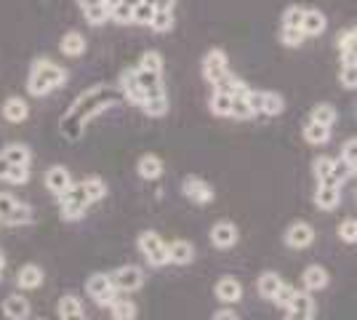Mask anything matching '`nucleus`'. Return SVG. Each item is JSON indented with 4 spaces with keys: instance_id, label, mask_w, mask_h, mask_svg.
<instances>
[{
    "instance_id": "6",
    "label": "nucleus",
    "mask_w": 357,
    "mask_h": 320,
    "mask_svg": "<svg viewBox=\"0 0 357 320\" xmlns=\"http://www.w3.org/2000/svg\"><path fill=\"white\" fill-rule=\"evenodd\" d=\"M86 289H89L91 299L102 307H109L115 302V296H118V289H115V283H112L109 275H93Z\"/></svg>"
},
{
    "instance_id": "39",
    "label": "nucleus",
    "mask_w": 357,
    "mask_h": 320,
    "mask_svg": "<svg viewBox=\"0 0 357 320\" xmlns=\"http://www.w3.org/2000/svg\"><path fill=\"white\" fill-rule=\"evenodd\" d=\"M139 67L142 70H147V73H163V56L158 54V51H147L144 56H142V61H139Z\"/></svg>"
},
{
    "instance_id": "28",
    "label": "nucleus",
    "mask_w": 357,
    "mask_h": 320,
    "mask_svg": "<svg viewBox=\"0 0 357 320\" xmlns=\"http://www.w3.org/2000/svg\"><path fill=\"white\" fill-rule=\"evenodd\" d=\"M355 174V166L352 163H347V160H333V171H331V176H328V182H323V184H331V187H342L349 176Z\"/></svg>"
},
{
    "instance_id": "49",
    "label": "nucleus",
    "mask_w": 357,
    "mask_h": 320,
    "mask_svg": "<svg viewBox=\"0 0 357 320\" xmlns=\"http://www.w3.org/2000/svg\"><path fill=\"white\" fill-rule=\"evenodd\" d=\"M294 294H296V289L294 286H288V283H280V289H278V294H275V305H280V307H288L291 305V299H294Z\"/></svg>"
},
{
    "instance_id": "7",
    "label": "nucleus",
    "mask_w": 357,
    "mask_h": 320,
    "mask_svg": "<svg viewBox=\"0 0 357 320\" xmlns=\"http://www.w3.org/2000/svg\"><path fill=\"white\" fill-rule=\"evenodd\" d=\"M120 93H123V99H128V102L136 107H142L147 102L144 89L139 86V77H136V67L134 70H126V73L120 75Z\"/></svg>"
},
{
    "instance_id": "19",
    "label": "nucleus",
    "mask_w": 357,
    "mask_h": 320,
    "mask_svg": "<svg viewBox=\"0 0 357 320\" xmlns=\"http://www.w3.org/2000/svg\"><path fill=\"white\" fill-rule=\"evenodd\" d=\"M16 283H19V289L35 291L43 283V270H40L38 264H24V267L19 270V275H16Z\"/></svg>"
},
{
    "instance_id": "12",
    "label": "nucleus",
    "mask_w": 357,
    "mask_h": 320,
    "mask_svg": "<svg viewBox=\"0 0 357 320\" xmlns=\"http://www.w3.org/2000/svg\"><path fill=\"white\" fill-rule=\"evenodd\" d=\"M3 118L8 123H24L30 118V105L22 96H8L3 102Z\"/></svg>"
},
{
    "instance_id": "37",
    "label": "nucleus",
    "mask_w": 357,
    "mask_h": 320,
    "mask_svg": "<svg viewBox=\"0 0 357 320\" xmlns=\"http://www.w3.org/2000/svg\"><path fill=\"white\" fill-rule=\"evenodd\" d=\"M83 16H86V22H89L91 27H102L109 19V8L107 6H93V8H86Z\"/></svg>"
},
{
    "instance_id": "44",
    "label": "nucleus",
    "mask_w": 357,
    "mask_h": 320,
    "mask_svg": "<svg viewBox=\"0 0 357 320\" xmlns=\"http://www.w3.org/2000/svg\"><path fill=\"white\" fill-rule=\"evenodd\" d=\"M339 238L344 243H357V219H344L339 224Z\"/></svg>"
},
{
    "instance_id": "27",
    "label": "nucleus",
    "mask_w": 357,
    "mask_h": 320,
    "mask_svg": "<svg viewBox=\"0 0 357 320\" xmlns=\"http://www.w3.org/2000/svg\"><path fill=\"white\" fill-rule=\"evenodd\" d=\"M163 174V160L158 158V155H144L142 160H139V176L142 179H158Z\"/></svg>"
},
{
    "instance_id": "43",
    "label": "nucleus",
    "mask_w": 357,
    "mask_h": 320,
    "mask_svg": "<svg viewBox=\"0 0 357 320\" xmlns=\"http://www.w3.org/2000/svg\"><path fill=\"white\" fill-rule=\"evenodd\" d=\"M314 176H317V182L323 184L328 182V176H331V171H333V158H314Z\"/></svg>"
},
{
    "instance_id": "1",
    "label": "nucleus",
    "mask_w": 357,
    "mask_h": 320,
    "mask_svg": "<svg viewBox=\"0 0 357 320\" xmlns=\"http://www.w3.org/2000/svg\"><path fill=\"white\" fill-rule=\"evenodd\" d=\"M120 96H123V93L115 91V89H107V86H96V89H91L89 93H80V96L75 99V105L70 107V112L61 118V131L70 139H77L80 137V128H83L99 109H105V107L120 102Z\"/></svg>"
},
{
    "instance_id": "55",
    "label": "nucleus",
    "mask_w": 357,
    "mask_h": 320,
    "mask_svg": "<svg viewBox=\"0 0 357 320\" xmlns=\"http://www.w3.org/2000/svg\"><path fill=\"white\" fill-rule=\"evenodd\" d=\"M213 320H238V315L232 312V310H222V312H216Z\"/></svg>"
},
{
    "instance_id": "31",
    "label": "nucleus",
    "mask_w": 357,
    "mask_h": 320,
    "mask_svg": "<svg viewBox=\"0 0 357 320\" xmlns=\"http://www.w3.org/2000/svg\"><path fill=\"white\" fill-rule=\"evenodd\" d=\"M149 30L158 32V35L174 30V11H155L152 22H149Z\"/></svg>"
},
{
    "instance_id": "13",
    "label": "nucleus",
    "mask_w": 357,
    "mask_h": 320,
    "mask_svg": "<svg viewBox=\"0 0 357 320\" xmlns=\"http://www.w3.org/2000/svg\"><path fill=\"white\" fill-rule=\"evenodd\" d=\"M3 312H6L8 320H27L30 318V302L22 294H11L3 302Z\"/></svg>"
},
{
    "instance_id": "48",
    "label": "nucleus",
    "mask_w": 357,
    "mask_h": 320,
    "mask_svg": "<svg viewBox=\"0 0 357 320\" xmlns=\"http://www.w3.org/2000/svg\"><path fill=\"white\" fill-rule=\"evenodd\" d=\"M6 182L27 184V182H30V166H11V168H8V176H6Z\"/></svg>"
},
{
    "instance_id": "38",
    "label": "nucleus",
    "mask_w": 357,
    "mask_h": 320,
    "mask_svg": "<svg viewBox=\"0 0 357 320\" xmlns=\"http://www.w3.org/2000/svg\"><path fill=\"white\" fill-rule=\"evenodd\" d=\"M285 109V102L280 93L264 91V115H280Z\"/></svg>"
},
{
    "instance_id": "56",
    "label": "nucleus",
    "mask_w": 357,
    "mask_h": 320,
    "mask_svg": "<svg viewBox=\"0 0 357 320\" xmlns=\"http://www.w3.org/2000/svg\"><path fill=\"white\" fill-rule=\"evenodd\" d=\"M8 168H11V163L0 155V179H3V182H6V176H8Z\"/></svg>"
},
{
    "instance_id": "21",
    "label": "nucleus",
    "mask_w": 357,
    "mask_h": 320,
    "mask_svg": "<svg viewBox=\"0 0 357 320\" xmlns=\"http://www.w3.org/2000/svg\"><path fill=\"white\" fill-rule=\"evenodd\" d=\"M59 51L64 56H83L86 54V38L80 32H67L59 40Z\"/></svg>"
},
{
    "instance_id": "60",
    "label": "nucleus",
    "mask_w": 357,
    "mask_h": 320,
    "mask_svg": "<svg viewBox=\"0 0 357 320\" xmlns=\"http://www.w3.org/2000/svg\"><path fill=\"white\" fill-rule=\"evenodd\" d=\"M0 277H3V270H0Z\"/></svg>"
},
{
    "instance_id": "23",
    "label": "nucleus",
    "mask_w": 357,
    "mask_h": 320,
    "mask_svg": "<svg viewBox=\"0 0 357 320\" xmlns=\"http://www.w3.org/2000/svg\"><path fill=\"white\" fill-rule=\"evenodd\" d=\"M142 0H120L118 6L109 11V19L118 24H134V11Z\"/></svg>"
},
{
    "instance_id": "50",
    "label": "nucleus",
    "mask_w": 357,
    "mask_h": 320,
    "mask_svg": "<svg viewBox=\"0 0 357 320\" xmlns=\"http://www.w3.org/2000/svg\"><path fill=\"white\" fill-rule=\"evenodd\" d=\"M245 102H248V107H251L253 115H259V112H264V91H248V96H245Z\"/></svg>"
},
{
    "instance_id": "16",
    "label": "nucleus",
    "mask_w": 357,
    "mask_h": 320,
    "mask_svg": "<svg viewBox=\"0 0 357 320\" xmlns=\"http://www.w3.org/2000/svg\"><path fill=\"white\" fill-rule=\"evenodd\" d=\"M211 241H213L216 248H232V245L238 243V229L229 222H219L216 227L211 229Z\"/></svg>"
},
{
    "instance_id": "11",
    "label": "nucleus",
    "mask_w": 357,
    "mask_h": 320,
    "mask_svg": "<svg viewBox=\"0 0 357 320\" xmlns=\"http://www.w3.org/2000/svg\"><path fill=\"white\" fill-rule=\"evenodd\" d=\"M312 241H314V229L310 224H304V222L291 224L288 232H285V243L291 245V248H307V245H312Z\"/></svg>"
},
{
    "instance_id": "59",
    "label": "nucleus",
    "mask_w": 357,
    "mask_h": 320,
    "mask_svg": "<svg viewBox=\"0 0 357 320\" xmlns=\"http://www.w3.org/2000/svg\"><path fill=\"white\" fill-rule=\"evenodd\" d=\"M3 267H6V257H3V254H0V270H3Z\"/></svg>"
},
{
    "instance_id": "15",
    "label": "nucleus",
    "mask_w": 357,
    "mask_h": 320,
    "mask_svg": "<svg viewBox=\"0 0 357 320\" xmlns=\"http://www.w3.org/2000/svg\"><path fill=\"white\" fill-rule=\"evenodd\" d=\"M328 27V19L326 14L320 11V8H307L304 11V24H301V30L307 32V38H320Z\"/></svg>"
},
{
    "instance_id": "25",
    "label": "nucleus",
    "mask_w": 357,
    "mask_h": 320,
    "mask_svg": "<svg viewBox=\"0 0 357 320\" xmlns=\"http://www.w3.org/2000/svg\"><path fill=\"white\" fill-rule=\"evenodd\" d=\"M0 155H3L11 166H30V160H32V153L27 144H8Z\"/></svg>"
},
{
    "instance_id": "18",
    "label": "nucleus",
    "mask_w": 357,
    "mask_h": 320,
    "mask_svg": "<svg viewBox=\"0 0 357 320\" xmlns=\"http://www.w3.org/2000/svg\"><path fill=\"white\" fill-rule=\"evenodd\" d=\"M216 296L222 299L224 305H235L240 296H243V286H240L235 277H222L216 283Z\"/></svg>"
},
{
    "instance_id": "22",
    "label": "nucleus",
    "mask_w": 357,
    "mask_h": 320,
    "mask_svg": "<svg viewBox=\"0 0 357 320\" xmlns=\"http://www.w3.org/2000/svg\"><path fill=\"white\" fill-rule=\"evenodd\" d=\"M195 259V248L190 241H174L168 243V261L174 264H190Z\"/></svg>"
},
{
    "instance_id": "47",
    "label": "nucleus",
    "mask_w": 357,
    "mask_h": 320,
    "mask_svg": "<svg viewBox=\"0 0 357 320\" xmlns=\"http://www.w3.org/2000/svg\"><path fill=\"white\" fill-rule=\"evenodd\" d=\"M16 203H19V200H16L11 192H0V222H3V224L8 222L11 211L16 208Z\"/></svg>"
},
{
    "instance_id": "45",
    "label": "nucleus",
    "mask_w": 357,
    "mask_h": 320,
    "mask_svg": "<svg viewBox=\"0 0 357 320\" xmlns=\"http://www.w3.org/2000/svg\"><path fill=\"white\" fill-rule=\"evenodd\" d=\"M344 89L355 91L357 89V64H342V75H339Z\"/></svg>"
},
{
    "instance_id": "53",
    "label": "nucleus",
    "mask_w": 357,
    "mask_h": 320,
    "mask_svg": "<svg viewBox=\"0 0 357 320\" xmlns=\"http://www.w3.org/2000/svg\"><path fill=\"white\" fill-rule=\"evenodd\" d=\"M158 11H174V6H176V0H149Z\"/></svg>"
},
{
    "instance_id": "26",
    "label": "nucleus",
    "mask_w": 357,
    "mask_h": 320,
    "mask_svg": "<svg viewBox=\"0 0 357 320\" xmlns=\"http://www.w3.org/2000/svg\"><path fill=\"white\" fill-rule=\"evenodd\" d=\"M232 102H235V99H232L229 93L216 89L213 96H211L208 107H211V112H213V115H219V118H229V115H232Z\"/></svg>"
},
{
    "instance_id": "46",
    "label": "nucleus",
    "mask_w": 357,
    "mask_h": 320,
    "mask_svg": "<svg viewBox=\"0 0 357 320\" xmlns=\"http://www.w3.org/2000/svg\"><path fill=\"white\" fill-rule=\"evenodd\" d=\"M77 312H83V307H80V299L77 296H61L59 299V315H77Z\"/></svg>"
},
{
    "instance_id": "33",
    "label": "nucleus",
    "mask_w": 357,
    "mask_h": 320,
    "mask_svg": "<svg viewBox=\"0 0 357 320\" xmlns=\"http://www.w3.org/2000/svg\"><path fill=\"white\" fill-rule=\"evenodd\" d=\"M310 118H312L314 123H320V125H328V128H331L339 115H336V107L333 105H317L312 109V115H310Z\"/></svg>"
},
{
    "instance_id": "4",
    "label": "nucleus",
    "mask_w": 357,
    "mask_h": 320,
    "mask_svg": "<svg viewBox=\"0 0 357 320\" xmlns=\"http://www.w3.org/2000/svg\"><path fill=\"white\" fill-rule=\"evenodd\" d=\"M139 248H142V254L147 257L152 267L168 264V243L160 241L158 232H142V235H139Z\"/></svg>"
},
{
    "instance_id": "51",
    "label": "nucleus",
    "mask_w": 357,
    "mask_h": 320,
    "mask_svg": "<svg viewBox=\"0 0 357 320\" xmlns=\"http://www.w3.org/2000/svg\"><path fill=\"white\" fill-rule=\"evenodd\" d=\"M232 118H240V121L253 118L251 107H248V102H245V99H235V102H232Z\"/></svg>"
},
{
    "instance_id": "41",
    "label": "nucleus",
    "mask_w": 357,
    "mask_h": 320,
    "mask_svg": "<svg viewBox=\"0 0 357 320\" xmlns=\"http://www.w3.org/2000/svg\"><path fill=\"white\" fill-rule=\"evenodd\" d=\"M155 11H158V8H155L149 0H142V3L136 6V11H134V24H147V27H149V22H152Z\"/></svg>"
},
{
    "instance_id": "20",
    "label": "nucleus",
    "mask_w": 357,
    "mask_h": 320,
    "mask_svg": "<svg viewBox=\"0 0 357 320\" xmlns=\"http://www.w3.org/2000/svg\"><path fill=\"white\" fill-rule=\"evenodd\" d=\"M339 48H342V64H357V27L339 35Z\"/></svg>"
},
{
    "instance_id": "42",
    "label": "nucleus",
    "mask_w": 357,
    "mask_h": 320,
    "mask_svg": "<svg viewBox=\"0 0 357 320\" xmlns=\"http://www.w3.org/2000/svg\"><path fill=\"white\" fill-rule=\"evenodd\" d=\"M144 112H147L149 118H163L165 112H168V99L165 96H158V99H147L144 102Z\"/></svg>"
},
{
    "instance_id": "9",
    "label": "nucleus",
    "mask_w": 357,
    "mask_h": 320,
    "mask_svg": "<svg viewBox=\"0 0 357 320\" xmlns=\"http://www.w3.org/2000/svg\"><path fill=\"white\" fill-rule=\"evenodd\" d=\"M112 283L118 291H139L144 283V275L139 267H120L118 273L112 275Z\"/></svg>"
},
{
    "instance_id": "36",
    "label": "nucleus",
    "mask_w": 357,
    "mask_h": 320,
    "mask_svg": "<svg viewBox=\"0 0 357 320\" xmlns=\"http://www.w3.org/2000/svg\"><path fill=\"white\" fill-rule=\"evenodd\" d=\"M280 40H283V46H288V48H298L307 40V32L301 30V27H283V30H280Z\"/></svg>"
},
{
    "instance_id": "54",
    "label": "nucleus",
    "mask_w": 357,
    "mask_h": 320,
    "mask_svg": "<svg viewBox=\"0 0 357 320\" xmlns=\"http://www.w3.org/2000/svg\"><path fill=\"white\" fill-rule=\"evenodd\" d=\"M77 6H80V11H86V8H93V6H105V0H77Z\"/></svg>"
},
{
    "instance_id": "29",
    "label": "nucleus",
    "mask_w": 357,
    "mask_h": 320,
    "mask_svg": "<svg viewBox=\"0 0 357 320\" xmlns=\"http://www.w3.org/2000/svg\"><path fill=\"white\" fill-rule=\"evenodd\" d=\"M280 275L278 273H264L261 277H259V296L261 299H275V294H278V289H280Z\"/></svg>"
},
{
    "instance_id": "14",
    "label": "nucleus",
    "mask_w": 357,
    "mask_h": 320,
    "mask_svg": "<svg viewBox=\"0 0 357 320\" xmlns=\"http://www.w3.org/2000/svg\"><path fill=\"white\" fill-rule=\"evenodd\" d=\"M181 190H184V195L192 198L195 203H208V200L213 198V190L208 187V182H203V179H197V176H187Z\"/></svg>"
},
{
    "instance_id": "58",
    "label": "nucleus",
    "mask_w": 357,
    "mask_h": 320,
    "mask_svg": "<svg viewBox=\"0 0 357 320\" xmlns=\"http://www.w3.org/2000/svg\"><path fill=\"white\" fill-rule=\"evenodd\" d=\"M118 3H120V0H105V6H107V8H109V11H112V8L118 6Z\"/></svg>"
},
{
    "instance_id": "40",
    "label": "nucleus",
    "mask_w": 357,
    "mask_h": 320,
    "mask_svg": "<svg viewBox=\"0 0 357 320\" xmlns=\"http://www.w3.org/2000/svg\"><path fill=\"white\" fill-rule=\"evenodd\" d=\"M304 11L301 6H288L283 11V27H301L304 24Z\"/></svg>"
},
{
    "instance_id": "8",
    "label": "nucleus",
    "mask_w": 357,
    "mask_h": 320,
    "mask_svg": "<svg viewBox=\"0 0 357 320\" xmlns=\"http://www.w3.org/2000/svg\"><path fill=\"white\" fill-rule=\"evenodd\" d=\"M288 310V320H312L314 315V302L307 291H296L291 305L285 307Z\"/></svg>"
},
{
    "instance_id": "24",
    "label": "nucleus",
    "mask_w": 357,
    "mask_h": 320,
    "mask_svg": "<svg viewBox=\"0 0 357 320\" xmlns=\"http://www.w3.org/2000/svg\"><path fill=\"white\" fill-rule=\"evenodd\" d=\"M328 286V273L320 264H312L304 270V289L307 291H323Z\"/></svg>"
},
{
    "instance_id": "52",
    "label": "nucleus",
    "mask_w": 357,
    "mask_h": 320,
    "mask_svg": "<svg viewBox=\"0 0 357 320\" xmlns=\"http://www.w3.org/2000/svg\"><path fill=\"white\" fill-rule=\"evenodd\" d=\"M342 158L347 160V163H352V166H357V139H352V142H347V144H344Z\"/></svg>"
},
{
    "instance_id": "2",
    "label": "nucleus",
    "mask_w": 357,
    "mask_h": 320,
    "mask_svg": "<svg viewBox=\"0 0 357 320\" xmlns=\"http://www.w3.org/2000/svg\"><path fill=\"white\" fill-rule=\"evenodd\" d=\"M67 83V70L59 67L51 59H35L30 67V77H27V91L32 96H48Z\"/></svg>"
},
{
    "instance_id": "57",
    "label": "nucleus",
    "mask_w": 357,
    "mask_h": 320,
    "mask_svg": "<svg viewBox=\"0 0 357 320\" xmlns=\"http://www.w3.org/2000/svg\"><path fill=\"white\" fill-rule=\"evenodd\" d=\"M61 320H86V318H83V312H77V315H64Z\"/></svg>"
},
{
    "instance_id": "32",
    "label": "nucleus",
    "mask_w": 357,
    "mask_h": 320,
    "mask_svg": "<svg viewBox=\"0 0 357 320\" xmlns=\"http://www.w3.org/2000/svg\"><path fill=\"white\" fill-rule=\"evenodd\" d=\"M112 310V318L115 320H134L136 318V305L134 302H128V299H118L115 296V302L109 305Z\"/></svg>"
},
{
    "instance_id": "35",
    "label": "nucleus",
    "mask_w": 357,
    "mask_h": 320,
    "mask_svg": "<svg viewBox=\"0 0 357 320\" xmlns=\"http://www.w3.org/2000/svg\"><path fill=\"white\" fill-rule=\"evenodd\" d=\"M83 190H86V195H89L91 203H96V200H102L107 195V184L99 179V176H89L86 182H83Z\"/></svg>"
},
{
    "instance_id": "5",
    "label": "nucleus",
    "mask_w": 357,
    "mask_h": 320,
    "mask_svg": "<svg viewBox=\"0 0 357 320\" xmlns=\"http://www.w3.org/2000/svg\"><path fill=\"white\" fill-rule=\"evenodd\" d=\"M91 200L86 195V190H83V184H77V187H70L64 195H61V219H80L83 213H86V206H89Z\"/></svg>"
},
{
    "instance_id": "3",
    "label": "nucleus",
    "mask_w": 357,
    "mask_h": 320,
    "mask_svg": "<svg viewBox=\"0 0 357 320\" xmlns=\"http://www.w3.org/2000/svg\"><path fill=\"white\" fill-rule=\"evenodd\" d=\"M203 77L213 83V86H219L224 83L227 77H229V61H227V54H224L222 48H213L206 54V59H203Z\"/></svg>"
},
{
    "instance_id": "17",
    "label": "nucleus",
    "mask_w": 357,
    "mask_h": 320,
    "mask_svg": "<svg viewBox=\"0 0 357 320\" xmlns=\"http://www.w3.org/2000/svg\"><path fill=\"white\" fill-rule=\"evenodd\" d=\"M339 200H342V190L339 187H331V184H320L317 192H314V203L323 211H333L339 206Z\"/></svg>"
},
{
    "instance_id": "30",
    "label": "nucleus",
    "mask_w": 357,
    "mask_h": 320,
    "mask_svg": "<svg viewBox=\"0 0 357 320\" xmlns=\"http://www.w3.org/2000/svg\"><path fill=\"white\" fill-rule=\"evenodd\" d=\"M304 139L310 142V144H326L328 139H331V128L328 125H320V123L310 121L304 125Z\"/></svg>"
},
{
    "instance_id": "10",
    "label": "nucleus",
    "mask_w": 357,
    "mask_h": 320,
    "mask_svg": "<svg viewBox=\"0 0 357 320\" xmlns=\"http://www.w3.org/2000/svg\"><path fill=\"white\" fill-rule=\"evenodd\" d=\"M45 187L54 192V195H64L70 187H73V176H70V171L64 166H54L48 168V174H45Z\"/></svg>"
},
{
    "instance_id": "34",
    "label": "nucleus",
    "mask_w": 357,
    "mask_h": 320,
    "mask_svg": "<svg viewBox=\"0 0 357 320\" xmlns=\"http://www.w3.org/2000/svg\"><path fill=\"white\" fill-rule=\"evenodd\" d=\"M32 222V208L27 206V203H16V208L11 211V216H8V227H22V224H30Z\"/></svg>"
}]
</instances>
